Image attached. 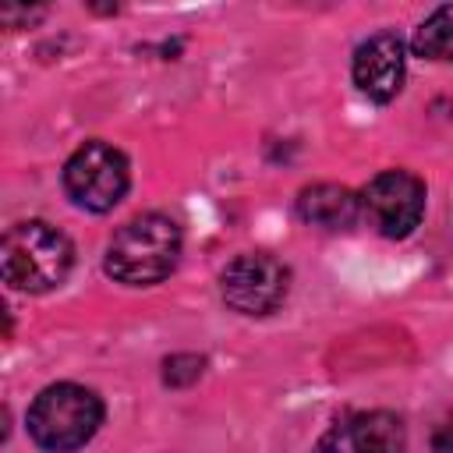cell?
<instances>
[{
	"label": "cell",
	"mask_w": 453,
	"mask_h": 453,
	"mask_svg": "<svg viewBox=\"0 0 453 453\" xmlns=\"http://www.w3.org/2000/svg\"><path fill=\"white\" fill-rule=\"evenodd\" d=\"M131 184V166L120 149L110 142H85L64 163V191L78 209L110 212Z\"/></svg>",
	"instance_id": "cell-4"
},
{
	"label": "cell",
	"mask_w": 453,
	"mask_h": 453,
	"mask_svg": "<svg viewBox=\"0 0 453 453\" xmlns=\"http://www.w3.org/2000/svg\"><path fill=\"white\" fill-rule=\"evenodd\" d=\"M223 301L241 315H269L290 290V269L269 251H244L219 273Z\"/></svg>",
	"instance_id": "cell-6"
},
{
	"label": "cell",
	"mask_w": 453,
	"mask_h": 453,
	"mask_svg": "<svg viewBox=\"0 0 453 453\" xmlns=\"http://www.w3.org/2000/svg\"><path fill=\"white\" fill-rule=\"evenodd\" d=\"M407 432L403 421L389 411H361L333 421L311 453H403Z\"/></svg>",
	"instance_id": "cell-7"
},
{
	"label": "cell",
	"mask_w": 453,
	"mask_h": 453,
	"mask_svg": "<svg viewBox=\"0 0 453 453\" xmlns=\"http://www.w3.org/2000/svg\"><path fill=\"white\" fill-rule=\"evenodd\" d=\"M354 85L375 99V103H389L400 96L403 78H407V53L396 32H375L368 35L357 50H354V64H350Z\"/></svg>",
	"instance_id": "cell-8"
},
{
	"label": "cell",
	"mask_w": 453,
	"mask_h": 453,
	"mask_svg": "<svg viewBox=\"0 0 453 453\" xmlns=\"http://www.w3.org/2000/svg\"><path fill=\"white\" fill-rule=\"evenodd\" d=\"M180 248H184V237L170 216L142 212L110 237L106 273L127 287H152L177 269Z\"/></svg>",
	"instance_id": "cell-1"
},
{
	"label": "cell",
	"mask_w": 453,
	"mask_h": 453,
	"mask_svg": "<svg viewBox=\"0 0 453 453\" xmlns=\"http://www.w3.org/2000/svg\"><path fill=\"white\" fill-rule=\"evenodd\" d=\"M411 50L421 60H435V64H449L453 60V4L435 7L411 35Z\"/></svg>",
	"instance_id": "cell-10"
},
{
	"label": "cell",
	"mask_w": 453,
	"mask_h": 453,
	"mask_svg": "<svg viewBox=\"0 0 453 453\" xmlns=\"http://www.w3.org/2000/svg\"><path fill=\"white\" fill-rule=\"evenodd\" d=\"M74 265V244L64 230L46 219H21L7 226L0 248L4 283L21 294H46L57 290Z\"/></svg>",
	"instance_id": "cell-2"
},
{
	"label": "cell",
	"mask_w": 453,
	"mask_h": 453,
	"mask_svg": "<svg viewBox=\"0 0 453 453\" xmlns=\"http://www.w3.org/2000/svg\"><path fill=\"white\" fill-rule=\"evenodd\" d=\"M297 216L319 230H350L361 216V195L343 184H311L297 195Z\"/></svg>",
	"instance_id": "cell-9"
},
{
	"label": "cell",
	"mask_w": 453,
	"mask_h": 453,
	"mask_svg": "<svg viewBox=\"0 0 453 453\" xmlns=\"http://www.w3.org/2000/svg\"><path fill=\"white\" fill-rule=\"evenodd\" d=\"M361 216L389 241H403L425 216V180L411 170H382L361 191Z\"/></svg>",
	"instance_id": "cell-5"
},
{
	"label": "cell",
	"mask_w": 453,
	"mask_h": 453,
	"mask_svg": "<svg viewBox=\"0 0 453 453\" xmlns=\"http://www.w3.org/2000/svg\"><path fill=\"white\" fill-rule=\"evenodd\" d=\"M202 368H205L202 357H195V354H177V357L166 361L163 379H166V386H188V382H195V379L202 375Z\"/></svg>",
	"instance_id": "cell-11"
},
{
	"label": "cell",
	"mask_w": 453,
	"mask_h": 453,
	"mask_svg": "<svg viewBox=\"0 0 453 453\" xmlns=\"http://www.w3.org/2000/svg\"><path fill=\"white\" fill-rule=\"evenodd\" d=\"M432 453H453V418H446L432 435Z\"/></svg>",
	"instance_id": "cell-12"
},
{
	"label": "cell",
	"mask_w": 453,
	"mask_h": 453,
	"mask_svg": "<svg viewBox=\"0 0 453 453\" xmlns=\"http://www.w3.org/2000/svg\"><path fill=\"white\" fill-rule=\"evenodd\" d=\"M103 425V400L78 382L46 386L28 407V435L46 453H71L85 446Z\"/></svg>",
	"instance_id": "cell-3"
}]
</instances>
